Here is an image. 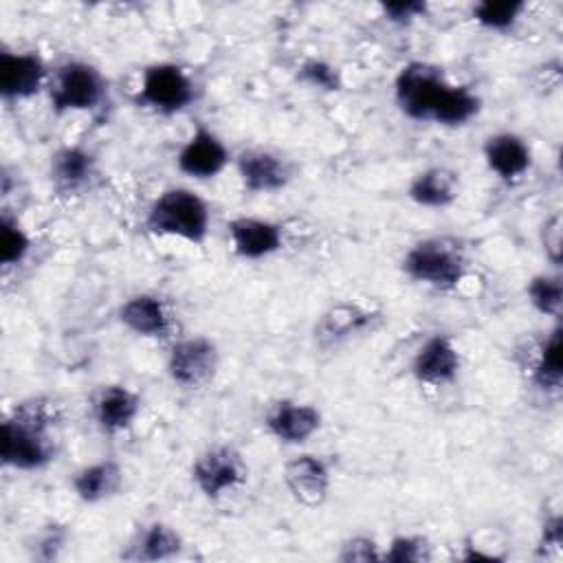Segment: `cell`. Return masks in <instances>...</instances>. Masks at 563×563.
<instances>
[{
	"label": "cell",
	"mask_w": 563,
	"mask_h": 563,
	"mask_svg": "<svg viewBox=\"0 0 563 563\" xmlns=\"http://www.w3.org/2000/svg\"><path fill=\"white\" fill-rule=\"evenodd\" d=\"M73 493L79 501L95 506L117 497L123 488V466L117 460H97L75 471L70 479Z\"/></svg>",
	"instance_id": "23"
},
{
	"label": "cell",
	"mask_w": 563,
	"mask_h": 563,
	"mask_svg": "<svg viewBox=\"0 0 563 563\" xmlns=\"http://www.w3.org/2000/svg\"><path fill=\"white\" fill-rule=\"evenodd\" d=\"M46 92L55 114L92 112L106 101L108 79L90 62L66 59L51 73Z\"/></svg>",
	"instance_id": "6"
},
{
	"label": "cell",
	"mask_w": 563,
	"mask_h": 563,
	"mask_svg": "<svg viewBox=\"0 0 563 563\" xmlns=\"http://www.w3.org/2000/svg\"><path fill=\"white\" fill-rule=\"evenodd\" d=\"M482 156L486 167L504 183L517 185L532 167V147L517 132H495L484 139Z\"/></svg>",
	"instance_id": "18"
},
{
	"label": "cell",
	"mask_w": 563,
	"mask_h": 563,
	"mask_svg": "<svg viewBox=\"0 0 563 563\" xmlns=\"http://www.w3.org/2000/svg\"><path fill=\"white\" fill-rule=\"evenodd\" d=\"M227 235L233 255L246 262L266 260L279 253L286 244L284 227L279 222L255 216L231 218L227 222Z\"/></svg>",
	"instance_id": "15"
},
{
	"label": "cell",
	"mask_w": 563,
	"mask_h": 563,
	"mask_svg": "<svg viewBox=\"0 0 563 563\" xmlns=\"http://www.w3.org/2000/svg\"><path fill=\"white\" fill-rule=\"evenodd\" d=\"M385 563H427L431 561V543L422 534H396L380 554Z\"/></svg>",
	"instance_id": "30"
},
{
	"label": "cell",
	"mask_w": 563,
	"mask_h": 563,
	"mask_svg": "<svg viewBox=\"0 0 563 563\" xmlns=\"http://www.w3.org/2000/svg\"><path fill=\"white\" fill-rule=\"evenodd\" d=\"M297 79L319 92H339L343 88V73L328 59L308 57L297 68Z\"/></svg>",
	"instance_id": "29"
},
{
	"label": "cell",
	"mask_w": 563,
	"mask_h": 563,
	"mask_svg": "<svg viewBox=\"0 0 563 563\" xmlns=\"http://www.w3.org/2000/svg\"><path fill=\"white\" fill-rule=\"evenodd\" d=\"M561 341L563 328L556 321L548 336L541 341L534 363L530 367V383L543 394H559L563 385V363H561Z\"/></svg>",
	"instance_id": "24"
},
{
	"label": "cell",
	"mask_w": 563,
	"mask_h": 563,
	"mask_svg": "<svg viewBox=\"0 0 563 563\" xmlns=\"http://www.w3.org/2000/svg\"><path fill=\"white\" fill-rule=\"evenodd\" d=\"M407 279L440 292L455 290L468 271L464 246L455 238L435 235L418 240L400 260Z\"/></svg>",
	"instance_id": "4"
},
{
	"label": "cell",
	"mask_w": 563,
	"mask_h": 563,
	"mask_svg": "<svg viewBox=\"0 0 563 563\" xmlns=\"http://www.w3.org/2000/svg\"><path fill=\"white\" fill-rule=\"evenodd\" d=\"M282 479L290 497L303 508H321L332 490L330 466L314 453H299L286 460Z\"/></svg>",
	"instance_id": "14"
},
{
	"label": "cell",
	"mask_w": 563,
	"mask_h": 563,
	"mask_svg": "<svg viewBox=\"0 0 563 563\" xmlns=\"http://www.w3.org/2000/svg\"><path fill=\"white\" fill-rule=\"evenodd\" d=\"M198 99V88L187 68L176 62H154L141 73L132 103L158 117H176Z\"/></svg>",
	"instance_id": "5"
},
{
	"label": "cell",
	"mask_w": 563,
	"mask_h": 563,
	"mask_svg": "<svg viewBox=\"0 0 563 563\" xmlns=\"http://www.w3.org/2000/svg\"><path fill=\"white\" fill-rule=\"evenodd\" d=\"M462 369V354L453 336L435 332L427 336L416 350L409 372L411 376L427 387H446L453 385Z\"/></svg>",
	"instance_id": "12"
},
{
	"label": "cell",
	"mask_w": 563,
	"mask_h": 563,
	"mask_svg": "<svg viewBox=\"0 0 563 563\" xmlns=\"http://www.w3.org/2000/svg\"><path fill=\"white\" fill-rule=\"evenodd\" d=\"M33 249V240L18 216L9 209L0 213V262L2 266H18L22 264Z\"/></svg>",
	"instance_id": "27"
},
{
	"label": "cell",
	"mask_w": 563,
	"mask_h": 563,
	"mask_svg": "<svg viewBox=\"0 0 563 563\" xmlns=\"http://www.w3.org/2000/svg\"><path fill=\"white\" fill-rule=\"evenodd\" d=\"M394 101L416 123L464 128L482 112V97L466 84H453L431 62H407L394 77Z\"/></svg>",
	"instance_id": "1"
},
{
	"label": "cell",
	"mask_w": 563,
	"mask_h": 563,
	"mask_svg": "<svg viewBox=\"0 0 563 563\" xmlns=\"http://www.w3.org/2000/svg\"><path fill=\"white\" fill-rule=\"evenodd\" d=\"M380 554L383 552L378 550V543L372 537L354 534L341 543L336 559L341 563H374L380 561Z\"/></svg>",
	"instance_id": "32"
},
{
	"label": "cell",
	"mask_w": 563,
	"mask_h": 563,
	"mask_svg": "<svg viewBox=\"0 0 563 563\" xmlns=\"http://www.w3.org/2000/svg\"><path fill=\"white\" fill-rule=\"evenodd\" d=\"M70 539V530L64 523L51 521L46 526H42L40 530H35L29 539H26V554L31 561H40V563H53L62 556V552L66 550Z\"/></svg>",
	"instance_id": "28"
},
{
	"label": "cell",
	"mask_w": 563,
	"mask_h": 563,
	"mask_svg": "<svg viewBox=\"0 0 563 563\" xmlns=\"http://www.w3.org/2000/svg\"><path fill=\"white\" fill-rule=\"evenodd\" d=\"M235 172L249 194H275L292 180V165L282 154L264 147L238 152Z\"/></svg>",
	"instance_id": "16"
},
{
	"label": "cell",
	"mask_w": 563,
	"mask_h": 563,
	"mask_svg": "<svg viewBox=\"0 0 563 563\" xmlns=\"http://www.w3.org/2000/svg\"><path fill=\"white\" fill-rule=\"evenodd\" d=\"M563 545V517L561 512H552L541 521L537 554L543 559H559Z\"/></svg>",
	"instance_id": "33"
},
{
	"label": "cell",
	"mask_w": 563,
	"mask_h": 563,
	"mask_svg": "<svg viewBox=\"0 0 563 563\" xmlns=\"http://www.w3.org/2000/svg\"><path fill=\"white\" fill-rule=\"evenodd\" d=\"M51 70L37 51L0 48V99L26 101L48 86Z\"/></svg>",
	"instance_id": "10"
},
{
	"label": "cell",
	"mask_w": 563,
	"mask_h": 563,
	"mask_svg": "<svg viewBox=\"0 0 563 563\" xmlns=\"http://www.w3.org/2000/svg\"><path fill=\"white\" fill-rule=\"evenodd\" d=\"M526 9L523 0H479L471 7V18L486 31L510 33Z\"/></svg>",
	"instance_id": "25"
},
{
	"label": "cell",
	"mask_w": 563,
	"mask_h": 563,
	"mask_svg": "<svg viewBox=\"0 0 563 563\" xmlns=\"http://www.w3.org/2000/svg\"><path fill=\"white\" fill-rule=\"evenodd\" d=\"M53 424L55 407L48 400L31 398L15 405L2 422V464L22 473L46 468L57 455Z\"/></svg>",
	"instance_id": "2"
},
{
	"label": "cell",
	"mask_w": 563,
	"mask_h": 563,
	"mask_svg": "<svg viewBox=\"0 0 563 563\" xmlns=\"http://www.w3.org/2000/svg\"><path fill=\"white\" fill-rule=\"evenodd\" d=\"M220 367L218 343L205 334L183 336L169 345L165 369L180 389H200L209 385Z\"/></svg>",
	"instance_id": "8"
},
{
	"label": "cell",
	"mask_w": 563,
	"mask_h": 563,
	"mask_svg": "<svg viewBox=\"0 0 563 563\" xmlns=\"http://www.w3.org/2000/svg\"><path fill=\"white\" fill-rule=\"evenodd\" d=\"M211 227V211L202 196L187 187L163 189L147 207L143 229L156 238H178L189 244H205Z\"/></svg>",
	"instance_id": "3"
},
{
	"label": "cell",
	"mask_w": 563,
	"mask_h": 563,
	"mask_svg": "<svg viewBox=\"0 0 563 563\" xmlns=\"http://www.w3.org/2000/svg\"><path fill=\"white\" fill-rule=\"evenodd\" d=\"M143 409L141 396L128 385H103L92 398V420L106 435L128 431Z\"/></svg>",
	"instance_id": "20"
},
{
	"label": "cell",
	"mask_w": 563,
	"mask_h": 563,
	"mask_svg": "<svg viewBox=\"0 0 563 563\" xmlns=\"http://www.w3.org/2000/svg\"><path fill=\"white\" fill-rule=\"evenodd\" d=\"M97 176V156L84 145H59L48 158V180L57 196L70 198L90 189Z\"/></svg>",
	"instance_id": "17"
},
{
	"label": "cell",
	"mask_w": 563,
	"mask_h": 563,
	"mask_svg": "<svg viewBox=\"0 0 563 563\" xmlns=\"http://www.w3.org/2000/svg\"><path fill=\"white\" fill-rule=\"evenodd\" d=\"M185 550L180 532L165 521H150L136 530L125 550H121L123 561H172L178 559Z\"/></svg>",
	"instance_id": "21"
},
{
	"label": "cell",
	"mask_w": 563,
	"mask_h": 563,
	"mask_svg": "<svg viewBox=\"0 0 563 563\" xmlns=\"http://www.w3.org/2000/svg\"><path fill=\"white\" fill-rule=\"evenodd\" d=\"M231 163L227 143L207 125L196 123L191 136L180 145L176 154V167L180 174L194 180H213Z\"/></svg>",
	"instance_id": "11"
},
{
	"label": "cell",
	"mask_w": 563,
	"mask_h": 563,
	"mask_svg": "<svg viewBox=\"0 0 563 563\" xmlns=\"http://www.w3.org/2000/svg\"><path fill=\"white\" fill-rule=\"evenodd\" d=\"M429 13L424 0H391L380 2V15L394 26H409Z\"/></svg>",
	"instance_id": "31"
},
{
	"label": "cell",
	"mask_w": 563,
	"mask_h": 563,
	"mask_svg": "<svg viewBox=\"0 0 563 563\" xmlns=\"http://www.w3.org/2000/svg\"><path fill=\"white\" fill-rule=\"evenodd\" d=\"M119 323L143 339L165 341L174 334V319L163 297L154 292H136L117 310Z\"/></svg>",
	"instance_id": "19"
},
{
	"label": "cell",
	"mask_w": 563,
	"mask_h": 563,
	"mask_svg": "<svg viewBox=\"0 0 563 563\" xmlns=\"http://www.w3.org/2000/svg\"><path fill=\"white\" fill-rule=\"evenodd\" d=\"M323 424V413L312 402H301L292 398L275 400L264 413V429L271 438L282 444L299 446L319 433Z\"/></svg>",
	"instance_id": "13"
},
{
	"label": "cell",
	"mask_w": 563,
	"mask_h": 563,
	"mask_svg": "<svg viewBox=\"0 0 563 563\" xmlns=\"http://www.w3.org/2000/svg\"><path fill=\"white\" fill-rule=\"evenodd\" d=\"M407 198L424 209H446L460 198V174L446 165H431L409 180Z\"/></svg>",
	"instance_id": "22"
},
{
	"label": "cell",
	"mask_w": 563,
	"mask_h": 563,
	"mask_svg": "<svg viewBox=\"0 0 563 563\" xmlns=\"http://www.w3.org/2000/svg\"><path fill=\"white\" fill-rule=\"evenodd\" d=\"M526 297L534 312L543 317H552L554 321L561 319L563 306V279L559 273H539L532 275L526 284Z\"/></svg>",
	"instance_id": "26"
},
{
	"label": "cell",
	"mask_w": 563,
	"mask_h": 563,
	"mask_svg": "<svg viewBox=\"0 0 563 563\" xmlns=\"http://www.w3.org/2000/svg\"><path fill=\"white\" fill-rule=\"evenodd\" d=\"M383 321V312L358 301H334L314 321V343L321 350H332L345 341L372 332Z\"/></svg>",
	"instance_id": "9"
},
{
	"label": "cell",
	"mask_w": 563,
	"mask_h": 563,
	"mask_svg": "<svg viewBox=\"0 0 563 563\" xmlns=\"http://www.w3.org/2000/svg\"><path fill=\"white\" fill-rule=\"evenodd\" d=\"M561 213L554 211L552 216L545 218V222L541 224V231H539V238H541V246H543V253H545V260L559 268L561 262H563V240H561Z\"/></svg>",
	"instance_id": "34"
},
{
	"label": "cell",
	"mask_w": 563,
	"mask_h": 563,
	"mask_svg": "<svg viewBox=\"0 0 563 563\" xmlns=\"http://www.w3.org/2000/svg\"><path fill=\"white\" fill-rule=\"evenodd\" d=\"M191 482L211 501L238 490L249 479V466L233 444H213L191 462Z\"/></svg>",
	"instance_id": "7"
}]
</instances>
